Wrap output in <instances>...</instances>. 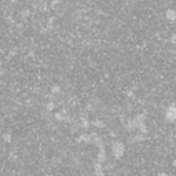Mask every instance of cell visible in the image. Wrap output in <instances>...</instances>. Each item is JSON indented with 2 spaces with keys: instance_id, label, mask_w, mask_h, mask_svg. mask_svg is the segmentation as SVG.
Returning a JSON list of instances; mask_svg holds the SVG:
<instances>
[{
  "instance_id": "obj_1",
  "label": "cell",
  "mask_w": 176,
  "mask_h": 176,
  "mask_svg": "<svg viewBox=\"0 0 176 176\" xmlns=\"http://www.w3.org/2000/svg\"><path fill=\"white\" fill-rule=\"evenodd\" d=\"M124 151H125V146L124 143H121V142H113L112 144V153L114 158L116 160H120L121 157L124 156Z\"/></svg>"
},
{
  "instance_id": "obj_2",
  "label": "cell",
  "mask_w": 176,
  "mask_h": 176,
  "mask_svg": "<svg viewBox=\"0 0 176 176\" xmlns=\"http://www.w3.org/2000/svg\"><path fill=\"white\" fill-rule=\"evenodd\" d=\"M165 120L168 123H173L176 120V110H175V106L171 105L167 110H165Z\"/></svg>"
},
{
  "instance_id": "obj_3",
  "label": "cell",
  "mask_w": 176,
  "mask_h": 176,
  "mask_svg": "<svg viewBox=\"0 0 176 176\" xmlns=\"http://www.w3.org/2000/svg\"><path fill=\"white\" fill-rule=\"evenodd\" d=\"M55 118L58 121H69V114L66 113V110H59L55 113Z\"/></svg>"
},
{
  "instance_id": "obj_4",
  "label": "cell",
  "mask_w": 176,
  "mask_h": 176,
  "mask_svg": "<svg viewBox=\"0 0 176 176\" xmlns=\"http://www.w3.org/2000/svg\"><path fill=\"white\" fill-rule=\"evenodd\" d=\"M165 18H167L169 22H173V21L176 19V11L172 10V8L167 10V11H165Z\"/></svg>"
},
{
  "instance_id": "obj_5",
  "label": "cell",
  "mask_w": 176,
  "mask_h": 176,
  "mask_svg": "<svg viewBox=\"0 0 176 176\" xmlns=\"http://www.w3.org/2000/svg\"><path fill=\"white\" fill-rule=\"evenodd\" d=\"M106 160V151H105V147L102 146V147H99V151H98V162H103V161Z\"/></svg>"
},
{
  "instance_id": "obj_6",
  "label": "cell",
  "mask_w": 176,
  "mask_h": 176,
  "mask_svg": "<svg viewBox=\"0 0 176 176\" xmlns=\"http://www.w3.org/2000/svg\"><path fill=\"white\" fill-rule=\"evenodd\" d=\"M80 140H83V142H85V143H91V133L88 135V133H84V135L80 136Z\"/></svg>"
},
{
  "instance_id": "obj_7",
  "label": "cell",
  "mask_w": 176,
  "mask_h": 176,
  "mask_svg": "<svg viewBox=\"0 0 176 176\" xmlns=\"http://www.w3.org/2000/svg\"><path fill=\"white\" fill-rule=\"evenodd\" d=\"M61 87H58V85H54V87L51 88V94H54V95H56V94H61Z\"/></svg>"
},
{
  "instance_id": "obj_8",
  "label": "cell",
  "mask_w": 176,
  "mask_h": 176,
  "mask_svg": "<svg viewBox=\"0 0 176 176\" xmlns=\"http://www.w3.org/2000/svg\"><path fill=\"white\" fill-rule=\"evenodd\" d=\"M94 124H95V127H100V128H102V127H105V123H103V121H95Z\"/></svg>"
},
{
  "instance_id": "obj_9",
  "label": "cell",
  "mask_w": 176,
  "mask_h": 176,
  "mask_svg": "<svg viewBox=\"0 0 176 176\" xmlns=\"http://www.w3.org/2000/svg\"><path fill=\"white\" fill-rule=\"evenodd\" d=\"M29 14H30V11H29V10H24V12H22V17H25V18H26V17H29Z\"/></svg>"
},
{
  "instance_id": "obj_10",
  "label": "cell",
  "mask_w": 176,
  "mask_h": 176,
  "mask_svg": "<svg viewBox=\"0 0 176 176\" xmlns=\"http://www.w3.org/2000/svg\"><path fill=\"white\" fill-rule=\"evenodd\" d=\"M4 139H6V140H11V135H10V133H6V135H4Z\"/></svg>"
}]
</instances>
